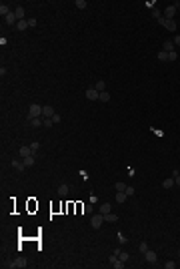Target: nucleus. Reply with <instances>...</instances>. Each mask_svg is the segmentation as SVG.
<instances>
[{"label":"nucleus","instance_id":"nucleus-1","mask_svg":"<svg viewBox=\"0 0 180 269\" xmlns=\"http://www.w3.org/2000/svg\"><path fill=\"white\" fill-rule=\"evenodd\" d=\"M28 114H30V117L40 119V117H42V107H40V105H36V102H32V105H30V108H28Z\"/></svg>","mask_w":180,"mask_h":269},{"label":"nucleus","instance_id":"nucleus-2","mask_svg":"<svg viewBox=\"0 0 180 269\" xmlns=\"http://www.w3.org/2000/svg\"><path fill=\"white\" fill-rule=\"evenodd\" d=\"M102 223H104V215H102V213H100V215H92V219H90V225H92L94 229H100Z\"/></svg>","mask_w":180,"mask_h":269},{"label":"nucleus","instance_id":"nucleus-3","mask_svg":"<svg viewBox=\"0 0 180 269\" xmlns=\"http://www.w3.org/2000/svg\"><path fill=\"white\" fill-rule=\"evenodd\" d=\"M176 10H178V4L166 6V8H164V18H166V20H172V16L176 14Z\"/></svg>","mask_w":180,"mask_h":269},{"label":"nucleus","instance_id":"nucleus-4","mask_svg":"<svg viewBox=\"0 0 180 269\" xmlns=\"http://www.w3.org/2000/svg\"><path fill=\"white\" fill-rule=\"evenodd\" d=\"M158 22H160V24H162L164 28H166V30H170V32H174V30H176V22H174V20H166V18L162 16Z\"/></svg>","mask_w":180,"mask_h":269},{"label":"nucleus","instance_id":"nucleus-5","mask_svg":"<svg viewBox=\"0 0 180 269\" xmlns=\"http://www.w3.org/2000/svg\"><path fill=\"white\" fill-rule=\"evenodd\" d=\"M28 263H26V259L24 257H18V259H14L12 263H6V267H10V269H14V267H26Z\"/></svg>","mask_w":180,"mask_h":269},{"label":"nucleus","instance_id":"nucleus-6","mask_svg":"<svg viewBox=\"0 0 180 269\" xmlns=\"http://www.w3.org/2000/svg\"><path fill=\"white\" fill-rule=\"evenodd\" d=\"M98 96H100V93H98L94 87L86 90V99H88V101H98Z\"/></svg>","mask_w":180,"mask_h":269},{"label":"nucleus","instance_id":"nucleus-7","mask_svg":"<svg viewBox=\"0 0 180 269\" xmlns=\"http://www.w3.org/2000/svg\"><path fill=\"white\" fill-rule=\"evenodd\" d=\"M54 114H56V113H54V108L50 107V105H44V107H42V117H46V119H52Z\"/></svg>","mask_w":180,"mask_h":269},{"label":"nucleus","instance_id":"nucleus-8","mask_svg":"<svg viewBox=\"0 0 180 269\" xmlns=\"http://www.w3.org/2000/svg\"><path fill=\"white\" fill-rule=\"evenodd\" d=\"M26 119H28V123H30V127H36V129H38V127H42V125H44V121H40V119H36V117H30V114H28Z\"/></svg>","mask_w":180,"mask_h":269},{"label":"nucleus","instance_id":"nucleus-9","mask_svg":"<svg viewBox=\"0 0 180 269\" xmlns=\"http://www.w3.org/2000/svg\"><path fill=\"white\" fill-rule=\"evenodd\" d=\"M144 259H146L148 263H156V259H158V257H156V253H154V251H150V249H148L146 253H144Z\"/></svg>","mask_w":180,"mask_h":269},{"label":"nucleus","instance_id":"nucleus-10","mask_svg":"<svg viewBox=\"0 0 180 269\" xmlns=\"http://www.w3.org/2000/svg\"><path fill=\"white\" fill-rule=\"evenodd\" d=\"M30 155H34L30 145H28V147H20V157H22V159H26V157H30Z\"/></svg>","mask_w":180,"mask_h":269},{"label":"nucleus","instance_id":"nucleus-11","mask_svg":"<svg viewBox=\"0 0 180 269\" xmlns=\"http://www.w3.org/2000/svg\"><path fill=\"white\" fill-rule=\"evenodd\" d=\"M126 199H128V195L124 191H116V203H124Z\"/></svg>","mask_w":180,"mask_h":269},{"label":"nucleus","instance_id":"nucleus-12","mask_svg":"<svg viewBox=\"0 0 180 269\" xmlns=\"http://www.w3.org/2000/svg\"><path fill=\"white\" fill-rule=\"evenodd\" d=\"M110 211H112V205H110V203H102V205H100V213H102V215H106Z\"/></svg>","mask_w":180,"mask_h":269},{"label":"nucleus","instance_id":"nucleus-13","mask_svg":"<svg viewBox=\"0 0 180 269\" xmlns=\"http://www.w3.org/2000/svg\"><path fill=\"white\" fill-rule=\"evenodd\" d=\"M162 50H164V52H174V42L172 40H166V42H164V46H162Z\"/></svg>","mask_w":180,"mask_h":269},{"label":"nucleus","instance_id":"nucleus-14","mask_svg":"<svg viewBox=\"0 0 180 269\" xmlns=\"http://www.w3.org/2000/svg\"><path fill=\"white\" fill-rule=\"evenodd\" d=\"M14 14H16V18H18V20H24V8H22V6L14 8Z\"/></svg>","mask_w":180,"mask_h":269},{"label":"nucleus","instance_id":"nucleus-15","mask_svg":"<svg viewBox=\"0 0 180 269\" xmlns=\"http://www.w3.org/2000/svg\"><path fill=\"white\" fill-rule=\"evenodd\" d=\"M16 28H18L20 32H24V30L28 28V20H18L16 22Z\"/></svg>","mask_w":180,"mask_h":269},{"label":"nucleus","instance_id":"nucleus-16","mask_svg":"<svg viewBox=\"0 0 180 269\" xmlns=\"http://www.w3.org/2000/svg\"><path fill=\"white\" fill-rule=\"evenodd\" d=\"M104 221H108V223H116V221H118V215H114V213H106V215H104Z\"/></svg>","mask_w":180,"mask_h":269},{"label":"nucleus","instance_id":"nucleus-17","mask_svg":"<svg viewBox=\"0 0 180 269\" xmlns=\"http://www.w3.org/2000/svg\"><path fill=\"white\" fill-rule=\"evenodd\" d=\"M16 22H18V18H16V14L14 12H10L6 16V24H16Z\"/></svg>","mask_w":180,"mask_h":269},{"label":"nucleus","instance_id":"nucleus-18","mask_svg":"<svg viewBox=\"0 0 180 269\" xmlns=\"http://www.w3.org/2000/svg\"><path fill=\"white\" fill-rule=\"evenodd\" d=\"M0 14H2V16H4V18H6L8 14H10V8H8L6 4H4V2H2V4H0Z\"/></svg>","mask_w":180,"mask_h":269},{"label":"nucleus","instance_id":"nucleus-19","mask_svg":"<svg viewBox=\"0 0 180 269\" xmlns=\"http://www.w3.org/2000/svg\"><path fill=\"white\" fill-rule=\"evenodd\" d=\"M94 88H96L98 93H104V90H106V84H104V81H98L96 84H94Z\"/></svg>","mask_w":180,"mask_h":269},{"label":"nucleus","instance_id":"nucleus-20","mask_svg":"<svg viewBox=\"0 0 180 269\" xmlns=\"http://www.w3.org/2000/svg\"><path fill=\"white\" fill-rule=\"evenodd\" d=\"M172 185H176V183H174V177H170V179H164V183H162V187H164V189H170Z\"/></svg>","mask_w":180,"mask_h":269},{"label":"nucleus","instance_id":"nucleus-21","mask_svg":"<svg viewBox=\"0 0 180 269\" xmlns=\"http://www.w3.org/2000/svg\"><path fill=\"white\" fill-rule=\"evenodd\" d=\"M126 183H122V181H118V183H114V189H116V191H126Z\"/></svg>","mask_w":180,"mask_h":269},{"label":"nucleus","instance_id":"nucleus-22","mask_svg":"<svg viewBox=\"0 0 180 269\" xmlns=\"http://www.w3.org/2000/svg\"><path fill=\"white\" fill-rule=\"evenodd\" d=\"M98 101H100V102H108V101H110V94H108V93H106V90H104V93H100V96H98Z\"/></svg>","mask_w":180,"mask_h":269},{"label":"nucleus","instance_id":"nucleus-23","mask_svg":"<svg viewBox=\"0 0 180 269\" xmlns=\"http://www.w3.org/2000/svg\"><path fill=\"white\" fill-rule=\"evenodd\" d=\"M12 167L16 169V171H20V173H22V171L26 169V167H24V163H18V161H12Z\"/></svg>","mask_w":180,"mask_h":269},{"label":"nucleus","instance_id":"nucleus-24","mask_svg":"<svg viewBox=\"0 0 180 269\" xmlns=\"http://www.w3.org/2000/svg\"><path fill=\"white\" fill-rule=\"evenodd\" d=\"M58 195H60V197L68 195V185H60V187H58Z\"/></svg>","mask_w":180,"mask_h":269},{"label":"nucleus","instance_id":"nucleus-25","mask_svg":"<svg viewBox=\"0 0 180 269\" xmlns=\"http://www.w3.org/2000/svg\"><path fill=\"white\" fill-rule=\"evenodd\" d=\"M110 265H112L114 269H122V267H124V261H122V259H120V257H118V259H116V261H114V263H110Z\"/></svg>","mask_w":180,"mask_h":269},{"label":"nucleus","instance_id":"nucleus-26","mask_svg":"<svg viewBox=\"0 0 180 269\" xmlns=\"http://www.w3.org/2000/svg\"><path fill=\"white\" fill-rule=\"evenodd\" d=\"M74 6H76V8H80V10H84V8H86L88 4H86V0H76V2H74Z\"/></svg>","mask_w":180,"mask_h":269},{"label":"nucleus","instance_id":"nucleus-27","mask_svg":"<svg viewBox=\"0 0 180 269\" xmlns=\"http://www.w3.org/2000/svg\"><path fill=\"white\" fill-rule=\"evenodd\" d=\"M22 163H24V167H32V165H34V155L26 157V159H24V161H22Z\"/></svg>","mask_w":180,"mask_h":269},{"label":"nucleus","instance_id":"nucleus-28","mask_svg":"<svg viewBox=\"0 0 180 269\" xmlns=\"http://www.w3.org/2000/svg\"><path fill=\"white\" fill-rule=\"evenodd\" d=\"M158 61L166 62V61H168V52H164V50H160V52H158Z\"/></svg>","mask_w":180,"mask_h":269},{"label":"nucleus","instance_id":"nucleus-29","mask_svg":"<svg viewBox=\"0 0 180 269\" xmlns=\"http://www.w3.org/2000/svg\"><path fill=\"white\" fill-rule=\"evenodd\" d=\"M152 16L156 18V20H160V18H162V12H160L158 8H152Z\"/></svg>","mask_w":180,"mask_h":269},{"label":"nucleus","instance_id":"nucleus-30","mask_svg":"<svg viewBox=\"0 0 180 269\" xmlns=\"http://www.w3.org/2000/svg\"><path fill=\"white\" fill-rule=\"evenodd\" d=\"M82 213L90 215V213H92V205H82Z\"/></svg>","mask_w":180,"mask_h":269},{"label":"nucleus","instance_id":"nucleus-31","mask_svg":"<svg viewBox=\"0 0 180 269\" xmlns=\"http://www.w3.org/2000/svg\"><path fill=\"white\" fill-rule=\"evenodd\" d=\"M140 253H142V255H144V253H146V251H148V245H146V243H144V241H142V243H140Z\"/></svg>","mask_w":180,"mask_h":269},{"label":"nucleus","instance_id":"nucleus-32","mask_svg":"<svg viewBox=\"0 0 180 269\" xmlns=\"http://www.w3.org/2000/svg\"><path fill=\"white\" fill-rule=\"evenodd\" d=\"M118 257H120V259H122L124 263L128 261V253H126V251H120V253H118Z\"/></svg>","mask_w":180,"mask_h":269},{"label":"nucleus","instance_id":"nucleus-33","mask_svg":"<svg viewBox=\"0 0 180 269\" xmlns=\"http://www.w3.org/2000/svg\"><path fill=\"white\" fill-rule=\"evenodd\" d=\"M30 149H32V153H36V151L40 149V143H38V141H34L32 145H30Z\"/></svg>","mask_w":180,"mask_h":269},{"label":"nucleus","instance_id":"nucleus-34","mask_svg":"<svg viewBox=\"0 0 180 269\" xmlns=\"http://www.w3.org/2000/svg\"><path fill=\"white\" fill-rule=\"evenodd\" d=\"M124 193H126L128 197H132L134 193H136V191H134V187H126V191H124Z\"/></svg>","mask_w":180,"mask_h":269},{"label":"nucleus","instance_id":"nucleus-35","mask_svg":"<svg viewBox=\"0 0 180 269\" xmlns=\"http://www.w3.org/2000/svg\"><path fill=\"white\" fill-rule=\"evenodd\" d=\"M178 58V54H176V50L174 52H168V61H176Z\"/></svg>","mask_w":180,"mask_h":269},{"label":"nucleus","instance_id":"nucleus-36","mask_svg":"<svg viewBox=\"0 0 180 269\" xmlns=\"http://www.w3.org/2000/svg\"><path fill=\"white\" fill-rule=\"evenodd\" d=\"M164 267H166V269H174V267H176V263H174V261H166V263H164Z\"/></svg>","mask_w":180,"mask_h":269},{"label":"nucleus","instance_id":"nucleus-37","mask_svg":"<svg viewBox=\"0 0 180 269\" xmlns=\"http://www.w3.org/2000/svg\"><path fill=\"white\" fill-rule=\"evenodd\" d=\"M52 125H54L52 119H44V127H52Z\"/></svg>","mask_w":180,"mask_h":269},{"label":"nucleus","instance_id":"nucleus-38","mask_svg":"<svg viewBox=\"0 0 180 269\" xmlns=\"http://www.w3.org/2000/svg\"><path fill=\"white\" fill-rule=\"evenodd\" d=\"M52 121H54V125H56V123H60V121H62V117H60V114H54V117H52Z\"/></svg>","mask_w":180,"mask_h":269},{"label":"nucleus","instance_id":"nucleus-39","mask_svg":"<svg viewBox=\"0 0 180 269\" xmlns=\"http://www.w3.org/2000/svg\"><path fill=\"white\" fill-rule=\"evenodd\" d=\"M28 26H36V18H28Z\"/></svg>","mask_w":180,"mask_h":269},{"label":"nucleus","instance_id":"nucleus-40","mask_svg":"<svg viewBox=\"0 0 180 269\" xmlns=\"http://www.w3.org/2000/svg\"><path fill=\"white\" fill-rule=\"evenodd\" d=\"M172 42H174V46H180V36H174Z\"/></svg>","mask_w":180,"mask_h":269},{"label":"nucleus","instance_id":"nucleus-41","mask_svg":"<svg viewBox=\"0 0 180 269\" xmlns=\"http://www.w3.org/2000/svg\"><path fill=\"white\" fill-rule=\"evenodd\" d=\"M96 201H98V197H96V195L92 193V195H90V203H96Z\"/></svg>","mask_w":180,"mask_h":269},{"label":"nucleus","instance_id":"nucleus-42","mask_svg":"<svg viewBox=\"0 0 180 269\" xmlns=\"http://www.w3.org/2000/svg\"><path fill=\"white\" fill-rule=\"evenodd\" d=\"M174 183H176V185H178V187H180V173H178V175H176V177H174Z\"/></svg>","mask_w":180,"mask_h":269}]
</instances>
